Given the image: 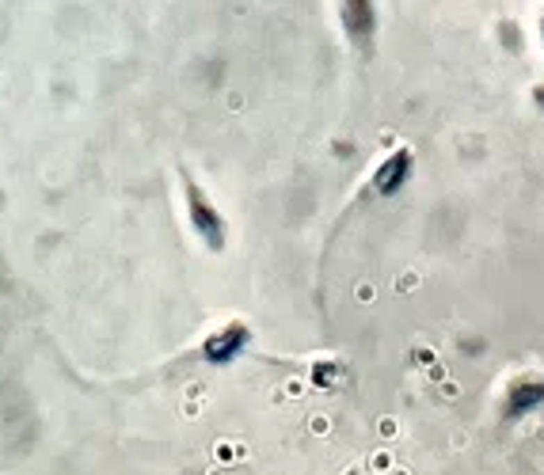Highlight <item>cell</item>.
Instances as JSON below:
<instances>
[{"label": "cell", "mask_w": 544, "mask_h": 475, "mask_svg": "<svg viewBox=\"0 0 544 475\" xmlns=\"http://www.w3.org/2000/svg\"><path fill=\"white\" fill-rule=\"evenodd\" d=\"M415 179V149L411 144H396L392 152L373 164V172L365 175L362 190L351 198L346 209H365V206H381V202H392L408 190V183Z\"/></svg>", "instance_id": "obj_1"}, {"label": "cell", "mask_w": 544, "mask_h": 475, "mask_svg": "<svg viewBox=\"0 0 544 475\" xmlns=\"http://www.w3.org/2000/svg\"><path fill=\"white\" fill-rule=\"evenodd\" d=\"M183 194H186V217H191L194 236H198L209 251H225V244H229V221H225L221 209L214 206V198H209L191 175H183Z\"/></svg>", "instance_id": "obj_2"}, {"label": "cell", "mask_w": 544, "mask_h": 475, "mask_svg": "<svg viewBox=\"0 0 544 475\" xmlns=\"http://www.w3.org/2000/svg\"><path fill=\"white\" fill-rule=\"evenodd\" d=\"M346 42L354 53H362V61H369L377 53V35H381V8L377 4H343L339 8Z\"/></svg>", "instance_id": "obj_4"}, {"label": "cell", "mask_w": 544, "mask_h": 475, "mask_svg": "<svg viewBox=\"0 0 544 475\" xmlns=\"http://www.w3.org/2000/svg\"><path fill=\"white\" fill-rule=\"evenodd\" d=\"M537 38H541V50H544V12H541V19H537Z\"/></svg>", "instance_id": "obj_6"}, {"label": "cell", "mask_w": 544, "mask_h": 475, "mask_svg": "<svg viewBox=\"0 0 544 475\" xmlns=\"http://www.w3.org/2000/svg\"><path fill=\"white\" fill-rule=\"evenodd\" d=\"M248 342H251V331L243 324H225L202 342V358H206L209 365H229V361H237L240 353L248 350Z\"/></svg>", "instance_id": "obj_5"}, {"label": "cell", "mask_w": 544, "mask_h": 475, "mask_svg": "<svg viewBox=\"0 0 544 475\" xmlns=\"http://www.w3.org/2000/svg\"><path fill=\"white\" fill-rule=\"evenodd\" d=\"M541 407H544V373L525 369V373L510 376L506 388H502V396H499V418L502 422L506 426L525 422V418H533Z\"/></svg>", "instance_id": "obj_3"}]
</instances>
